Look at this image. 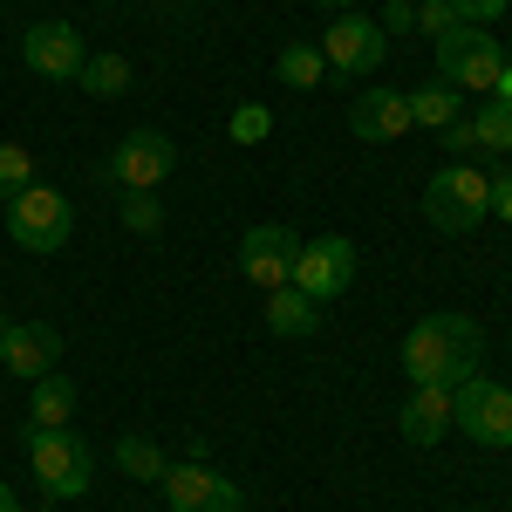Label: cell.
Wrapping results in <instances>:
<instances>
[{
	"label": "cell",
	"mask_w": 512,
	"mask_h": 512,
	"mask_svg": "<svg viewBox=\"0 0 512 512\" xmlns=\"http://www.w3.org/2000/svg\"><path fill=\"white\" fill-rule=\"evenodd\" d=\"M451 431H465L478 451H512V390L492 376H465L451 390Z\"/></svg>",
	"instance_id": "6"
},
{
	"label": "cell",
	"mask_w": 512,
	"mask_h": 512,
	"mask_svg": "<svg viewBox=\"0 0 512 512\" xmlns=\"http://www.w3.org/2000/svg\"><path fill=\"white\" fill-rule=\"evenodd\" d=\"M506 355H512V328H506Z\"/></svg>",
	"instance_id": "34"
},
{
	"label": "cell",
	"mask_w": 512,
	"mask_h": 512,
	"mask_svg": "<svg viewBox=\"0 0 512 512\" xmlns=\"http://www.w3.org/2000/svg\"><path fill=\"white\" fill-rule=\"evenodd\" d=\"M69 417H76V383H69L62 369H48V376L35 383V424H48V431H62Z\"/></svg>",
	"instance_id": "19"
},
{
	"label": "cell",
	"mask_w": 512,
	"mask_h": 512,
	"mask_svg": "<svg viewBox=\"0 0 512 512\" xmlns=\"http://www.w3.org/2000/svg\"><path fill=\"white\" fill-rule=\"evenodd\" d=\"M437 137H444V151H451V158H472V151H478V130H472V117H458L451 130H437Z\"/></svg>",
	"instance_id": "28"
},
{
	"label": "cell",
	"mask_w": 512,
	"mask_h": 512,
	"mask_svg": "<svg viewBox=\"0 0 512 512\" xmlns=\"http://www.w3.org/2000/svg\"><path fill=\"white\" fill-rule=\"evenodd\" d=\"M315 48H321V62H328L335 76L369 82L376 69H383V55H390V35H383L369 14H355V7H349V14H335V21H328V35H321Z\"/></svg>",
	"instance_id": "7"
},
{
	"label": "cell",
	"mask_w": 512,
	"mask_h": 512,
	"mask_svg": "<svg viewBox=\"0 0 512 512\" xmlns=\"http://www.w3.org/2000/svg\"><path fill=\"white\" fill-rule=\"evenodd\" d=\"M506 69V48L492 41V28L458 21L451 35H437V76L451 82L458 96H492V82Z\"/></svg>",
	"instance_id": "5"
},
{
	"label": "cell",
	"mask_w": 512,
	"mask_h": 512,
	"mask_svg": "<svg viewBox=\"0 0 512 512\" xmlns=\"http://www.w3.org/2000/svg\"><path fill=\"white\" fill-rule=\"evenodd\" d=\"M396 431H403V444H417V451L444 444V437H451V390H444V383H417L410 403L396 410Z\"/></svg>",
	"instance_id": "15"
},
{
	"label": "cell",
	"mask_w": 512,
	"mask_h": 512,
	"mask_svg": "<svg viewBox=\"0 0 512 512\" xmlns=\"http://www.w3.org/2000/svg\"><path fill=\"white\" fill-rule=\"evenodd\" d=\"M492 96H499V103H512V48H506V69H499V82H492Z\"/></svg>",
	"instance_id": "31"
},
{
	"label": "cell",
	"mask_w": 512,
	"mask_h": 512,
	"mask_svg": "<svg viewBox=\"0 0 512 512\" xmlns=\"http://www.w3.org/2000/svg\"><path fill=\"white\" fill-rule=\"evenodd\" d=\"M164 506L171 512H246L239 485L226 472H212L205 458H185V465H164Z\"/></svg>",
	"instance_id": "10"
},
{
	"label": "cell",
	"mask_w": 512,
	"mask_h": 512,
	"mask_svg": "<svg viewBox=\"0 0 512 512\" xmlns=\"http://www.w3.org/2000/svg\"><path fill=\"white\" fill-rule=\"evenodd\" d=\"M492 219L512 226V171H492Z\"/></svg>",
	"instance_id": "30"
},
{
	"label": "cell",
	"mask_w": 512,
	"mask_h": 512,
	"mask_svg": "<svg viewBox=\"0 0 512 512\" xmlns=\"http://www.w3.org/2000/svg\"><path fill=\"white\" fill-rule=\"evenodd\" d=\"M82 96H103V103H110V96H123V89H130V55H117V48H103V55H89V62H82Z\"/></svg>",
	"instance_id": "18"
},
{
	"label": "cell",
	"mask_w": 512,
	"mask_h": 512,
	"mask_svg": "<svg viewBox=\"0 0 512 512\" xmlns=\"http://www.w3.org/2000/svg\"><path fill=\"white\" fill-rule=\"evenodd\" d=\"M349 130L362 144H396V137H410L417 123H410V96H396V89H362L349 103Z\"/></svg>",
	"instance_id": "14"
},
{
	"label": "cell",
	"mask_w": 512,
	"mask_h": 512,
	"mask_svg": "<svg viewBox=\"0 0 512 512\" xmlns=\"http://www.w3.org/2000/svg\"><path fill=\"white\" fill-rule=\"evenodd\" d=\"M76 233V205L55 192V185H21V192L7 198V239L21 246V253H62Z\"/></svg>",
	"instance_id": "4"
},
{
	"label": "cell",
	"mask_w": 512,
	"mask_h": 512,
	"mask_svg": "<svg viewBox=\"0 0 512 512\" xmlns=\"http://www.w3.org/2000/svg\"><path fill=\"white\" fill-rule=\"evenodd\" d=\"M478 349H485V335H478L472 315H424L410 335H403V376H410V390L417 383H444V390H458L465 376H478Z\"/></svg>",
	"instance_id": "1"
},
{
	"label": "cell",
	"mask_w": 512,
	"mask_h": 512,
	"mask_svg": "<svg viewBox=\"0 0 512 512\" xmlns=\"http://www.w3.org/2000/svg\"><path fill=\"white\" fill-rule=\"evenodd\" d=\"M355 280V239L342 233H321V239H301V253H294V280L287 287H301L308 301H335V294H349Z\"/></svg>",
	"instance_id": "9"
},
{
	"label": "cell",
	"mask_w": 512,
	"mask_h": 512,
	"mask_svg": "<svg viewBox=\"0 0 512 512\" xmlns=\"http://www.w3.org/2000/svg\"><path fill=\"white\" fill-rule=\"evenodd\" d=\"M21 185H35V151L28 144H0V205L21 192Z\"/></svg>",
	"instance_id": "24"
},
{
	"label": "cell",
	"mask_w": 512,
	"mask_h": 512,
	"mask_svg": "<svg viewBox=\"0 0 512 512\" xmlns=\"http://www.w3.org/2000/svg\"><path fill=\"white\" fill-rule=\"evenodd\" d=\"M308 7H335V14H349L355 0H308Z\"/></svg>",
	"instance_id": "33"
},
{
	"label": "cell",
	"mask_w": 512,
	"mask_h": 512,
	"mask_svg": "<svg viewBox=\"0 0 512 512\" xmlns=\"http://www.w3.org/2000/svg\"><path fill=\"white\" fill-rule=\"evenodd\" d=\"M458 117H465V96L444 76H431L424 89H410V123H417V130H451Z\"/></svg>",
	"instance_id": "17"
},
{
	"label": "cell",
	"mask_w": 512,
	"mask_h": 512,
	"mask_svg": "<svg viewBox=\"0 0 512 512\" xmlns=\"http://www.w3.org/2000/svg\"><path fill=\"white\" fill-rule=\"evenodd\" d=\"M376 28H383V35H410V28H417V7H410V0H390Z\"/></svg>",
	"instance_id": "29"
},
{
	"label": "cell",
	"mask_w": 512,
	"mask_h": 512,
	"mask_svg": "<svg viewBox=\"0 0 512 512\" xmlns=\"http://www.w3.org/2000/svg\"><path fill=\"white\" fill-rule=\"evenodd\" d=\"M226 137H233V144H267V137H274V110H267V103H239L233 117H226Z\"/></svg>",
	"instance_id": "23"
},
{
	"label": "cell",
	"mask_w": 512,
	"mask_h": 512,
	"mask_svg": "<svg viewBox=\"0 0 512 512\" xmlns=\"http://www.w3.org/2000/svg\"><path fill=\"white\" fill-rule=\"evenodd\" d=\"M472 130H478V151H499V158H506V151H512V103L485 96L478 117H472Z\"/></svg>",
	"instance_id": "22"
},
{
	"label": "cell",
	"mask_w": 512,
	"mask_h": 512,
	"mask_svg": "<svg viewBox=\"0 0 512 512\" xmlns=\"http://www.w3.org/2000/svg\"><path fill=\"white\" fill-rule=\"evenodd\" d=\"M21 62L48 82H76L82 62H89V41H82L69 21H35V28L21 35Z\"/></svg>",
	"instance_id": "13"
},
{
	"label": "cell",
	"mask_w": 512,
	"mask_h": 512,
	"mask_svg": "<svg viewBox=\"0 0 512 512\" xmlns=\"http://www.w3.org/2000/svg\"><path fill=\"white\" fill-rule=\"evenodd\" d=\"M451 7H458V21H472V28H492V21L506 14L512 0H451Z\"/></svg>",
	"instance_id": "27"
},
{
	"label": "cell",
	"mask_w": 512,
	"mask_h": 512,
	"mask_svg": "<svg viewBox=\"0 0 512 512\" xmlns=\"http://www.w3.org/2000/svg\"><path fill=\"white\" fill-rule=\"evenodd\" d=\"M28 465H35V485H41L48 506H55V499H82V492L96 485V451H89L69 424H62V431L28 424Z\"/></svg>",
	"instance_id": "3"
},
{
	"label": "cell",
	"mask_w": 512,
	"mask_h": 512,
	"mask_svg": "<svg viewBox=\"0 0 512 512\" xmlns=\"http://www.w3.org/2000/svg\"><path fill=\"white\" fill-rule=\"evenodd\" d=\"M424 219H431L437 233H472V226H485L492 219V178L472 158L437 164L431 185H424Z\"/></svg>",
	"instance_id": "2"
},
{
	"label": "cell",
	"mask_w": 512,
	"mask_h": 512,
	"mask_svg": "<svg viewBox=\"0 0 512 512\" xmlns=\"http://www.w3.org/2000/svg\"><path fill=\"white\" fill-rule=\"evenodd\" d=\"M0 362L21 383H41L48 369H62V328L55 321H0Z\"/></svg>",
	"instance_id": "12"
},
{
	"label": "cell",
	"mask_w": 512,
	"mask_h": 512,
	"mask_svg": "<svg viewBox=\"0 0 512 512\" xmlns=\"http://www.w3.org/2000/svg\"><path fill=\"white\" fill-rule=\"evenodd\" d=\"M171 171H178V144L164 130H130L110 151V164H103V185H117V192H158Z\"/></svg>",
	"instance_id": "8"
},
{
	"label": "cell",
	"mask_w": 512,
	"mask_h": 512,
	"mask_svg": "<svg viewBox=\"0 0 512 512\" xmlns=\"http://www.w3.org/2000/svg\"><path fill=\"white\" fill-rule=\"evenodd\" d=\"M294 253H301V233L280 226V219H267V226H253V233L239 239V274L253 280L260 294H274V287L294 280Z\"/></svg>",
	"instance_id": "11"
},
{
	"label": "cell",
	"mask_w": 512,
	"mask_h": 512,
	"mask_svg": "<svg viewBox=\"0 0 512 512\" xmlns=\"http://www.w3.org/2000/svg\"><path fill=\"white\" fill-rule=\"evenodd\" d=\"M274 76L287 82V89H315V82L328 76V62H321L315 41H287V48L274 55Z\"/></svg>",
	"instance_id": "20"
},
{
	"label": "cell",
	"mask_w": 512,
	"mask_h": 512,
	"mask_svg": "<svg viewBox=\"0 0 512 512\" xmlns=\"http://www.w3.org/2000/svg\"><path fill=\"white\" fill-rule=\"evenodd\" d=\"M417 28H424V35H451V28H458V7H451V0H417Z\"/></svg>",
	"instance_id": "26"
},
{
	"label": "cell",
	"mask_w": 512,
	"mask_h": 512,
	"mask_svg": "<svg viewBox=\"0 0 512 512\" xmlns=\"http://www.w3.org/2000/svg\"><path fill=\"white\" fill-rule=\"evenodd\" d=\"M123 226H130V233H158L164 226V205H158V192H123Z\"/></svg>",
	"instance_id": "25"
},
{
	"label": "cell",
	"mask_w": 512,
	"mask_h": 512,
	"mask_svg": "<svg viewBox=\"0 0 512 512\" xmlns=\"http://www.w3.org/2000/svg\"><path fill=\"white\" fill-rule=\"evenodd\" d=\"M110 465H117L123 478H144V485H158L171 458H164V451L151 444V437H117V451H110Z\"/></svg>",
	"instance_id": "21"
},
{
	"label": "cell",
	"mask_w": 512,
	"mask_h": 512,
	"mask_svg": "<svg viewBox=\"0 0 512 512\" xmlns=\"http://www.w3.org/2000/svg\"><path fill=\"white\" fill-rule=\"evenodd\" d=\"M267 328L287 335V342H301V335L321 328V301H308L301 287H274V294H267Z\"/></svg>",
	"instance_id": "16"
},
{
	"label": "cell",
	"mask_w": 512,
	"mask_h": 512,
	"mask_svg": "<svg viewBox=\"0 0 512 512\" xmlns=\"http://www.w3.org/2000/svg\"><path fill=\"white\" fill-rule=\"evenodd\" d=\"M0 512H21V499H14V485L0 478Z\"/></svg>",
	"instance_id": "32"
},
{
	"label": "cell",
	"mask_w": 512,
	"mask_h": 512,
	"mask_svg": "<svg viewBox=\"0 0 512 512\" xmlns=\"http://www.w3.org/2000/svg\"><path fill=\"white\" fill-rule=\"evenodd\" d=\"M410 7H417V0H410Z\"/></svg>",
	"instance_id": "35"
}]
</instances>
